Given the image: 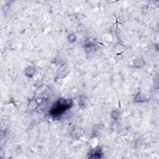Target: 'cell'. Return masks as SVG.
<instances>
[{"mask_svg":"<svg viewBox=\"0 0 159 159\" xmlns=\"http://www.w3.org/2000/svg\"><path fill=\"white\" fill-rule=\"evenodd\" d=\"M71 105V104L70 101H66V100L58 101L54 105L51 112L54 116L60 115V114L62 113L63 112L68 109Z\"/></svg>","mask_w":159,"mask_h":159,"instance_id":"cell-1","label":"cell"}]
</instances>
